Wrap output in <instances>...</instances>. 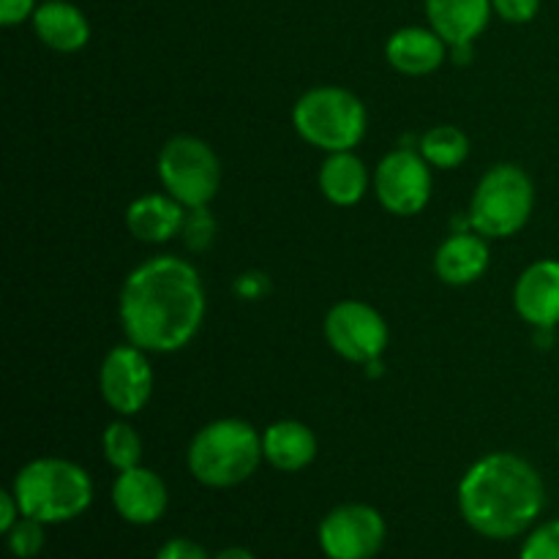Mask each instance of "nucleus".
I'll return each mask as SVG.
<instances>
[{
	"label": "nucleus",
	"instance_id": "nucleus-1",
	"mask_svg": "<svg viewBox=\"0 0 559 559\" xmlns=\"http://www.w3.org/2000/svg\"><path fill=\"white\" fill-rule=\"evenodd\" d=\"M205 317L200 273L180 257H153L129 273L120 293V322L145 353H175L197 336Z\"/></svg>",
	"mask_w": 559,
	"mask_h": 559
},
{
	"label": "nucleus",
	"instance_id": "nucleus-2",
	"mask_svg": "<svg viewBox=\"0 0 559 559\" xmlns=\"http://www.w3.org/2000/svg\"><path fill=\"white\" fill-rule=\"evenodd\" d=\"M546 506L538 469L516 453H489L464 473L459 511L478 535L508 540L535 524Z\"/></svg>",
	"mask_w": 559,
	"mask_h": 559
},
{
	"label": "nucleus",
	"instance_id": "nucleus-3",
	"mask_svg": "<svg viewBox=\"0 0 559 559\" xmlns=\"http://www.w3.org/2000/svg\"><path fill=\"white\" fill-rule=\"evenodd\" d=\"M14 497L22 516L63 524L82 516L93 502L91 475L66 459H36L16 473Z\"/></svg>",
	"mask_w": 559,
	"mask_h": 559
},
{
	"label": "nucleus",
	"instance_id": "nucleus-4",
	"mask_svg": "<svg viewBox=\"0 0 559 559\" xmlns=\"http://www.w3.org/2000/svg\"><path fill=\"white\" fill-rule=\"evenodd\" d=\"M265 459L260 431L238 418L213 420L189 445V469L202 486L233 489L257 473Z\"/></svg>",
	"mask_w": 559,
	"mask_h": 559
},
{
	"label": "nucleus",
	"instance_id": "nucleus-5",
	"mask_svg": "<svg viewBox=\"0 0 559 559\" xmlns=\"http://www.w3.org/2000/svg\"><path fill=\"white\" fill-rule=\"evenodd\" d=\"M295 131L325 153L353 151L366 136V107L344 87H314L293 109Z\"/></svg>",
	"mask_w": 559,
	"mask_h": 559
},
{
	"label": "nucleus",
	"instance_id": "nucleus-6",
	"mask_svg": "<svg viewBox=\"0 0 559 559\" xmlns=\"http://www.w3.org/2000/svg\"><path fill=\"white\" fill-rule=\"evenodd\" d=\"M535 205V189L530 175L516 164H497L480 178L469 202V227L484 238H511Z\"/></svg>",
	"mask_w": 559,
	"mask_h": 559
},
{
	"label": "nucleus",
	"instance_id": "nucleus-7",
	"mask_svg": "<svg viewBox=\"0 0 559 559\" xmlns=\"http://www.w3.org/2000/svg\"><path fill=\"white\" fill-rule=\"evenodd\" d=\"M158 178L183 207H207L218 194L222 164L213 147L197 136H173L158 153Z\"/></svg>",
	"mask_w": 559,
	"mask_h": 559
},
{
	"label": "nucleus",
	"instance_id": "nucleus-8",
	"mask_svg": "<svg viewBox=\"0 0 559 559\" xmlns=\"http://www.w3.org/2000/svg\"><path fill=\"white\" fill-rule=\"evenodd\" d=\"M385 519L360 502L338 506L320 522V549L328 559H374L385 546Z\"/></svg>",
	"mask_w": 559,
	"mask_h": 559
},
{
	"label": "nucleus",
	"instance_id": "nucleus-9",
	"mask_svg": "<svg viewBox=\"0 0 559 559\" xmlns=\"http://www.w3.org/2000/svg\"><path fill=\"white\" fill-rule=\"evenodd\" d=\"M328 344L353 364H377L388 347V325L364 300H342L325 317Z\"/></svg>",
	"mask_w": 559,
	"mask_h": 559
},
{
	"label": "nucleus",
	"instance_id": "nucleus-10",
	"mask_svg": "<svg viewBox=\"0 0 559 559\" xmlns=\"http://www.w3.org/2000/svg\"><path fill=\"white\" fill-rule=\"evenodd\" d=\"M374 191L380 205L396 216H415L431 200V169L415 151H393L374 173Z\"/></svg>",
	"mask_w": 559,
	"mask_h": 559
},
{
	"label": "nucleus",
	"instance_id": "nucleus-11",
	"mask_svg": "<svg viewBox=\"0 0 559 559\" xmlns=\"http://www.w3.org/2000/svg\"><path fill=\"white\" fill-rule=\"evenodd\" d=\"M102 396L118 415H136L145 409L153 393V369L147 353L136 344H120L104 358L98 374Z\"/></svg>",
	"mask_w": 559,
	"mask_h": 559
},
{
	"label": "nucleus",
	"instance_id": "nucleus-12",
	"mask_svg": "<svg viewBox=\"0 0 559 559\" xmlns=\"http://www.w3.org/2000/svg\"><path fill=\"white\" fill-rule=\"evenodd\" d=\"M513 306L519 317L540 331H551L559 325V262H533L519 276L513 289Z\"/></svg>",
	"mask_w": 559,
	"mask_h": 559
},
{
	"label": "nucleus",
	"instance_id": "nucleus-13",
	"mask_svg": "<svg viewBox=\"0 0 559 559\" xmlns=\"http://www.w3.org/2000/svg\"><path fill=\"white\" fill-rule=\"evenodd\" d=\"M112 502L120 519L129 524H153L167 511L169 495L164 480L153 469L131 467L123 469L115 480Z\"/></svg>",
	"mask_w": 559,
	"mask_h": 559
},
{
	"label": "nucleus",
	"instance_id": "nucleus-14",
	"mask_svg": "<svg viewBox=\"0 0 559 559\" xmlns=\"http://www.w3.org/2000/svg\"><path fill=\"white\" fill-rule=\"evenodd\" d=\"M491 0H426L431 31L451 47H469L484 33L491 16Z\"/></svg>",
	"mask_w": 559,
	"mask_h": 559
},
{
	"label": "nucleus",
	"instance_id": "nucleus-15",
	"mask_svg": "<svg viewBox=\"0 0 559 559\" xmlns=\"http://www.w3.org/2000/svg\"><path fill=\"white\" fill-rule=\"evenodd\" d=\"M445 38L431 27H402L388 38V63L409 76L431 74L445 60Z\"/></svg>",
	"mask_w": 559,
	"mask_h": 559
},
{
	"label": "nucleus",
	"instance_id": "nucleus-16",
	"mask_svg": "<svg viewBox=\"0 0 559 559\" xmlns=\"http://www.w3.org/2000/svg\"><path fill=\"white\" fill-rule=\"evenodd\" d=\"M489 267V246L478 233H456L437 249L435 271L437 276L453 287L478 282Z\"/></svg>",
	"mask_w": 559,
	"mask_h": 559
},
{
	"label": "nucleus",
	"instance_id": "nucleus-17",
	"mask_svg": "<svg viewBox=\"0 0 559 559\" xmlns=\"http://www.w3.org/2000/svg\"><path fill=\"white\" fill-rule=\"evenodd\" d=\"M183 205L169 194L140 197L126 211V224L142 243H164V240L175 238L183 229Z\"/></svg>",
	"mask_w": 559,
	"mask_h": 559
},
{
	"label": "nucleus",
	"instance_id": "nucleus-18",
	"mask_svg": "<svg viewBox=\"0 0 559 559\" xmlns=\"http://www.w3.org/2000/svg\"><path fill=\"white\" fill-rule=\"evenodd\" d=\"M33 31L58 52H76L91 38L87 16L66 0H44L33 14Z\"/></svg>",
	"mask_w": 559,
	"mask_h": 559
},
{
	"label": "nucleus",
	"instance_id": "nucleus-19",
	"mask_svg": "<svg viewBox=\"0 0 559 559\" xmlns=\"http://www.w3.org/2000/svg\"><path fill=\"white\" fill-rule=\"evenodd\" d=\"M262 451L265 459L282 473H298L309 467L317 456V437L314 431L298 420H278L267 426L262 435Z\"/></svg>",
	"mask_w": 559,
	"mask_h": 559
},
{
	"label": "nucleus",
	"instance_id": "nucleus-20",
	"mask_svg": "<svg viewBox=\"0 0 559 559\" xmlns=\"http://www.w3.org/2000/svg\"><path fill=\"white\" fill-rule=\"evenodd\" d=\"M320 189L333 205L349 207L369 191V169L353 151L328 153L320 169Z\"/></svg>",
	"mask_w": 559,
	"mask_h": 559
},
{
	"label": "nucleus",
	"instance_id": "nucleus-21",
	"mask_svg": "<svg viewBox=\"0 0 559 559\" xmlns=\"http://www.w3.org/2000/svg\"><path fill=\"white\" fill-rule=\"evenodd\" d=\"M469 153V140L464 131H459L456 126H435L431 131H426L424 140H420V156L429 162V167L437 169H453L467 158Z\"/></svg>",
	"mask_w": 559,
	"mask_h": 559
},
{
	"label": "nucleus",
	"instance_id": "nucleus-22",
	"mask_svg": "<svg viewBox=\"0 0 559 559\" xmlns=\"http://www.w3.org/2000/svg\"><path fill=\"white\" fill-rule=\"evenodd\" d=\"M102 445H104V456H107V462L112 464L118 473H123V469H131V467H140L142 440L129 424H123V420L107 426Z\"/></svg>",
	"mask_w": 559,
	"mask_h": 559
},
{
	"label": "nucleus",
	"instance_id": "nucleus-23",
	"mask_svg": "<svg viewBox=\"0 0 559 559\" xmlns=\"http://www.w3.org/2000/svg\"><path fill=\"white\" fill-rule=\"evenodd\" d=\"M44 527H47V524L36 522V519H31V516H22L20 522H16L9 533H5L9 535L11 555L20 557V559L38 557V551L44 549V540H47Z\"/></svg>",
	"mask_w": 559,
	"mask_h": 559
},
{
	"label": "nucleus",
	"instance_id": "nucleus-24",
	"mask_svg": "<svg viewBox=\"0 0 559 559\" xmlns=\"http://www.w3.org/2000/svg\"><path fill=\"white\" fill-rule=\"evenodd\" d=\"M183 240L191 251H202L213 243V235H216V222H213L211 211L207 207H189L183 222Z\"/></svg>",
	"mask_w": 559,
	"mask_h": 559
},
{
	"label": "nucleus",
	"instance_id": "nucleus-25",
	"mask_svg": "<svg viewBox=\"0 0 559 559\" xmlns=\"http://www.w3.org/2000/svg\"><path fill=\"white\" fill-rule=\"evenodd\" d=\"M519 559H559V519L533 530L524 540Z\"/></svg>",
	"mask_w": 559,
	"mask_h": 559
},
{
	"label": "nucleus",
	"instance_id": "nucleus-26",
	"mask_svg": "<svg viewBox=\"0 0 559 559\" xmlns=\"http://www.w3.org/2000/svg\"><path fill=\"white\" fill-rule=\"evenodd\" d=\"M491 5H495L502 20L522 25V22H530L538 14L540 0H491Z\"/></svg>",
	"mask_w": 559,
	"mask_h": 559
},
{
	"label": "nucleus",
	"instance_id": "nucleus-27",
	"mask_svg": "<svg viewBox=\"0 0 559 559\" xmlns=\"http://www.w3.org/2000/svg\"><path fill=\"white\" fill-rule=\"evenodd\" d=\"M156 559H211L200 544L189 538H173L158 549Z\"/></svg>",
	"mask_w": 559,
	"mask_h": 559
},
{
	"label": "nucleus",
	"instance_id": "nucleus-28",
	"mask_svg": "<svg viewBox=\"0 0 559 559\" xmlns=\"http://www.w3.org/2000/svg\"><path fill=\"white\" fill-rule=\"evenodd\" d=\"M36 0H0V22H3L5 27L20 25L27 16L36 14Z\"/></svg>",
	"mask_w": 559,
	"mask_h": 559
},
{
	"label": "nucleus",
	"instance_id": "nucleus-29",
	"mask_svg": "<svg viewBox=\"0 0 559 559\" xmlns=\"http://www.w3.org/2000/svg\"><path fill=\"white\" fill-rule=\"evenodd\" d=\"M20 519H22V511H20V502H16L14 491H3V495H0V530H3V533H9V530L14 527Z\"/></svg>",
	"mask_w": 559,
	"mask_h": 559
},
{
	"label": "nucleus",
	"instance_id": "nucleus-30",
	"mask_svg": "<svg viewBox=\"0 0 559 559\" xmlns=\"http://www.w3.org/2000/svg\"><path fill=\"white\" fill-rule=\"evenodd\" d=\"M213 559H257L249 549H240V546H229V549L218 551Z\"/></svg>",
	"mask_w": 559,
	"mask_h": 559
}]
</instances>
